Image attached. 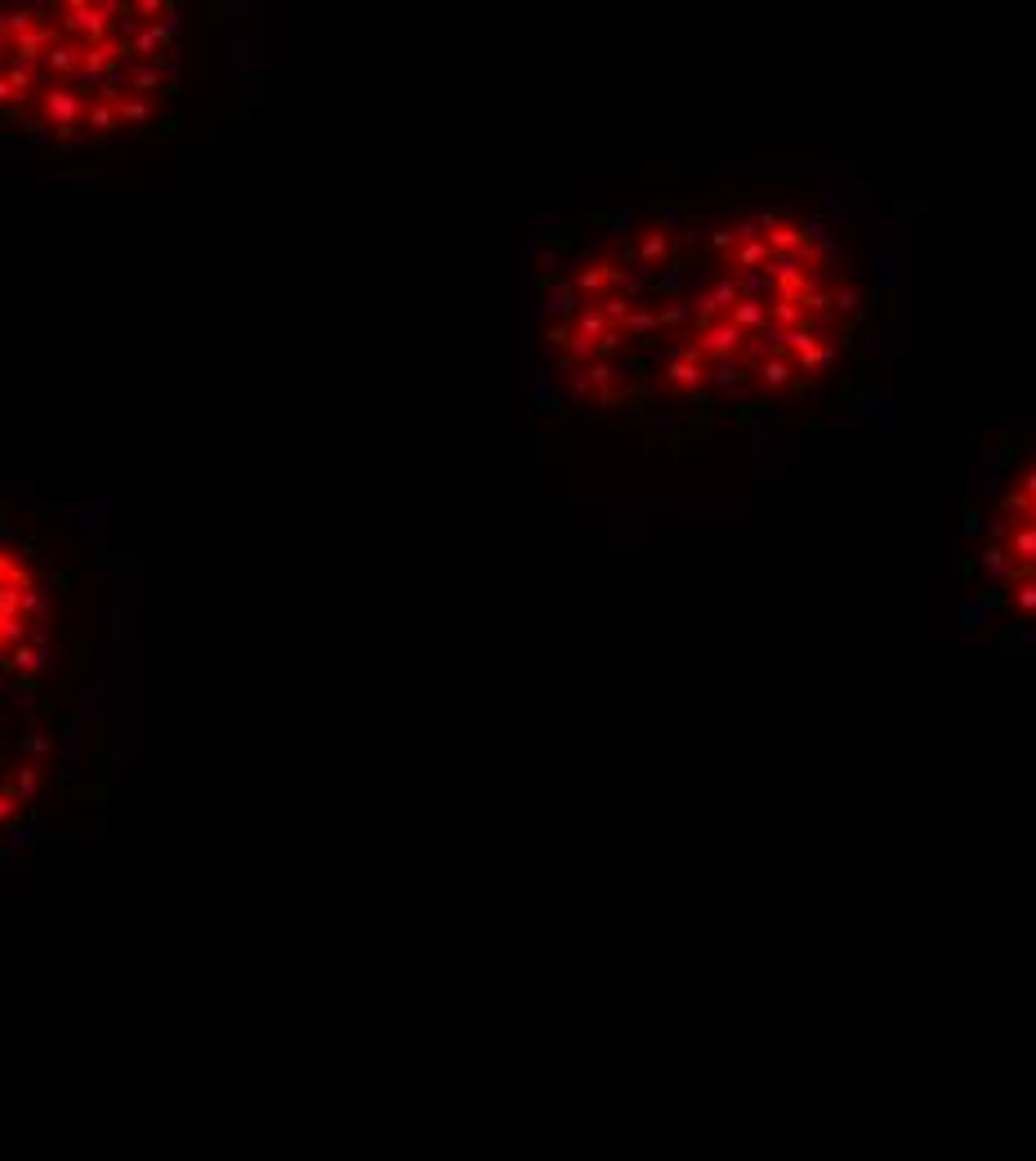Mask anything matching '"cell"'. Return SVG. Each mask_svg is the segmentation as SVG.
I'll list each match as a JSON object with an SVG mask.
<instances>
[{"label":"cell","instance_id":"8fae6325","mask_svg":"<svg viewBox=\"0 0 1036 1161\" xmlns=\"http://www.w3.org/2000/svg\"><path fill=\"white\" fill-rule=\"evenodd\" d=\"M1023 496H1032V501H1036V469H1027V474H1023Z\"/></svg>","mask_w":1036,"mask_h":1161},{"label":"cell","instance_id":"8992f818","mask_svg":"<svg viewBox=\"0 0 1036 1161\" xmlns=\"http://www.w3.org/2000/svg\"><path fill=\"white\" fill-rule=\"evenodd\" d=\"M773 260V250H769V242L764 237H747L742 247L732 250V269H760V264Z\"/></svg>","mask_w":1036,"mask_h":1161},{"label":"cell","instance_id":"9c48e42d","mask_svg":"<svg viewBox=\"0 0 1036 1161\" xmlns=\"http://www.w3.org/2000/svg\"><path fill=\"white\" fill-rule=\"evenodd\" d=\"M1014 608H1019V613H1036V581L1014 586Z\"/></svg>","mask_w":1036,"mask_h":1161},{"label":"cell","instance_id":"5b68a950","mask_svg":"<svg viewBox=\"0 0 1036 1161\" xmlns=\"http://www.w3.org/2000/svg\"><path fill=\"white\" fill-rule=\"evenodd\" d=\"M729 322H732L737 331H742V335H747V331H764V327H769V304H760V300H751V295H742V300H737V304L729 309Z\"/></svg>","mask_w":1036,"mask_h":1161},{"label":"cell","instance_id":"7a4b0ae2","mask_svg":"<svg viewBox=\"0 0 1036 1161\" xmlns=\"http://www.w3.org/2000/svg\"><path fill=\"white\" fill-rule=\"evenodd\" d=\"M706 357L697 354V349H675V357H670V367H666V384L675 389V394H697L706 384Z\"/></svg>","mask_w":1036,"mask_h":1161},{"label":"cell","instance_id":"6da1fadb","mask_svg":"<svg viewBox=\"0 0 1036 1161\" xmlns=\"http://www.w3.org/2000/svg\"><path fill=\"white\" fill-rule=\"evenodd\" d=\"M742 344H747V335L732 327L729 317H724V322H719V317L715 322H697V344H692V349H697L702 357H710V362H732V357L742 354Z\"/></svg>","mask_w":1036,"mask_h":1161},{"label":"cell","instance_id":"3957f363","mask_svg":"<svg viewBox=\"0 0 1036 1161\" xmlns=\"http://www.w3.org/2000/svg\"><path fill=\"white\" fill-rule=\"evenodd\" d=\"M791 380H795V362H791L787 354H764L760 362H755V384H760V389H769V394L787 389Z\"/></svg>","mask_w":1036,"mask_h":1161},{"label":"cell","instance_id":"52a82bcc","mask_svg":"<svg viewBox=\"0 0 1036 1161\" xmlns=\"http://www.w3.org/2000/svg\"><path fill=\"white\" fill-rule=\"evenodd\" d=\"M831 309H835V313H857V309H862V290H857V287H835V290H831Z\"/></svg>","mask_w":1036,"mask_h":1161},{"label":"cell","instance_id":"30bf717a","mask_svg":"<svg viewBox=\"0 0 1036 1161\" xmlns=\"http://www.w3.org/2000/svg\"><path fill=\"white\" fill-rule=\"evenodd\" d=\"M732 242H737V232H732L729 224H724V228H715V232H710V247H715V250H719V247H732Z\"/></svg>","mask_w":1036,"mask_h":1161},{"label":"cell","instance_id":"277c9868","mask_svg":"<svg viewBox=\"0 0 1036 1161\" xmlns=\"http://www.w3.org/2000/svg\"><path fill=\"white\" fill-rule=\"evenodd\" d=\"M737 300H742V282H737V277H719L715 287L697 300V313H702V322H715L719 309H732Z\"/></svg>","mask_w":1036,"mask_h":1161},{"label":"cell","instance_id":"ba28073f","mask_svg":"<svg viewBox=\"0 0 1036 1161\" xmlns=\"http://www.w3.org/2000/svg\"><path fill=\"white\" fill-rule=\"evenodd\" d=\"M666 250H670V242H666L662 232H648L644 242H639V260H648V264H662L666 260Z\"/></svg>","mask_w":1036,"mask_h":1161}]
</instances>
